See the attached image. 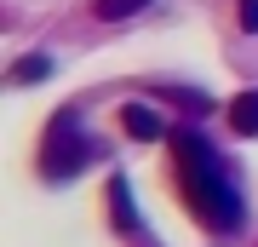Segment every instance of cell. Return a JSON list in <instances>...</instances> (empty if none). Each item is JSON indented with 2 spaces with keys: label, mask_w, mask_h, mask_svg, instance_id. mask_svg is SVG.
I'll return each instance as SVG.
<instances>
[{
  "label": "cell",
  "mask_w": 258,
  "mask_h": 247,
  "mask_svg": "<svg viewBox=\"0 0 258 247\" xmlns=\"http://www.w3.org/2000/svg\"><path fill=\"white\" fill-rule=\"evenodd\" d=\"M235 18H241L247 35H258V0H235Z\"/></svg>",
  "instance_id": "ba28073f"
},
{
  "label": "cell",
  "mask_w": 258,
  "mask_h": 247,
  "mask_svg": "<svg viewBox=\"0 0 258 247\" xmlns=\"http://www.w3.org/2000/svg\"><path fill=\"white\" fill-rule=\"evenodd\" d=\"M120 127H126L138 144H155V138H166V127H161V115L149 110V104H126L120 110Z\"/></svg>",
  "instance_id": "3957f363"
},
{
  "label": "cell",
  "mask_w": 258,
  "mask_h": 247,
  "mask_svg": "<svg viewBox=\"0 0 258 247\" xmlns=\"http://www.w3.org/2000/svg\"><path fill=\"white\" fill-rule=\"evenodd\" d=\"M230 132L258 138V92H241V98H230Z\"/></svg>",
  "instance_id": "277c9868"
},
{
  "label": "cell",
  "mask_w": 258,
  "mask_h": 247,
  "mask_svg": "<svg viewBox=\"0 0 258 247\" xmlns=\"http://www.w3.org/2000/svg\"><path fill=\"white\" fill-rule=\"evenodd\" d=\"M98 156V144L81 132V110H57L52 127H46V144H40V173H46L52 184L75 178L86 161Z\"/></svg>",
  "instance_id": "7a4b0ae2"
},
{
  "label": "cell",
  "mask_w": 258,
  "mask_h": 247,
  "mask_svg": "<svg viewBox=\"0 0 258 247\" xmlns=\"http://www.w3.org/2000/svg\"><path fill=\"white\" fill-rule=\"evenodd\" d=\"M149 0H92V18L98 23H120V18H138Z\"/></svg>",
  "instance_id": "52a82bcc"
},
{
  "label": "cell",
  "mask_w": 258,
  "mask_h": 247,
  "mask_svg": "<svg viewBox=\"0 0 258 247\" xmlns=\"http://www.w3.org/2000/svg\"><path fill=\"white\" fill-rule=\"evenodd\" d=\"M172 173H178V190H184V207L195 213L201 230H212V236L241 230V219H247L241 190L230 184L218 150H212L201 132H172Z\"/></svg>",
  "instance_id": "6da1fadb"
},
{
  "label": "cell",
  "mask_w": 258,
  "mask_h": 247,
  "mask_svg": "<svg viewBox=\"0 0 258 247\" xmlns=\"http://www.w3.org/2000/svg\"><path fill=\"white\" fill-rule=\"evenodd\" d=\"M46 75H52V58L29 52V58H18V69H12V86H35V81H46Z\"/></svg>",
  "instance_id": "8992f818"
},
{
  "label": "cell",
  "mask_w": 258,
  "mask_h": 247,
  "mask_svg": "<svg viewBox=\"0 0 258 247\" xmlns=\"http://www.w3.org/2000/svg\"><path fill=\"white\" fill-rule=\"evenodd\" d=\"M109 219H115V230H132L138 224V213H132V190H126V178H109Z\"/></svg>",
  "instance_id": "5b68a950"
}]
</instances>
